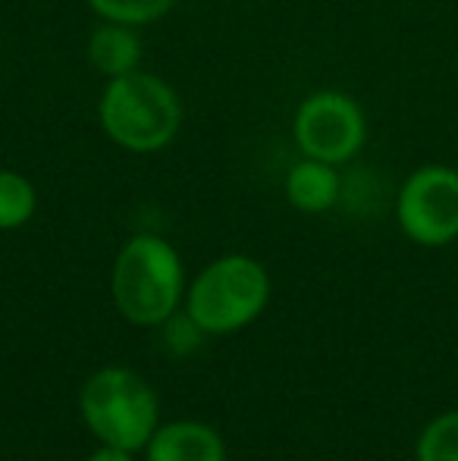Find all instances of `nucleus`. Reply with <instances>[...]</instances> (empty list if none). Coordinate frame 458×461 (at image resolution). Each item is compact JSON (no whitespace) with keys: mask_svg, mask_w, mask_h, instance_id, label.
<instances>
[{"mask_svg":"<svg viewBox=\"0 0 458 461\" xmlns=\"http://www.w3.org/2000/svg\"><path fill=\"white\" fill-rule=\"evenodd\" d=\"M113 304L135 327H164L185 298L183 258L154 232L132 236L120 249L111 274Z\"/></svg>","mask_w":458,"mask_h":461,"instance_id":"obj_1","label":"nucleus"},{"mask_svg":"<svg viewBox=\"0 0 458 461\" xmlns=\"http://www.w3.org/2000/svg\"><path fill=\"white\" fill-rule=\"evenodd\" d=\"M104 132L132 154H154L176 139L183 104L173 86L154 73H126L107 82L98 104Z\"/></svg>","mask_w":458,"mask_h":461,"instance_id":"obj_2","label":"nucleus"},{"mask_svg":"<svg viewBox=\"0 0 458 461\" xmlns=\"http://www.w3.org/2000/svg\"><path fill=\"white\" fill-rule=\"evenodd\" d=\"M270 302V276L248 255H223L211 261L185 289V314L202 333L223 336L245 330Z\"/></svg>","mask_w":458,"mask_h":461,"instance_id":"obj_3","label":"nucleus"},{"mask_svg":"<svg viewBox=\"0 0 458 461\" xmlns=\"http://www.w3.org/2000/svg\"><path fill=\"white\" fill-rule=\"evenodd\" d=\"M85 427L98 443L139 452L157 430L160 405L154 389L126 367H101L79 393Z\"/></svg>","mask_w":458,"mask_h":461,"instance_id":"obj_4","label":"nucleus"},{"mask_svg":"<svg viewBox=\"0 0 458 461\" xmlns=\"http://www.w3.org/2000/svg\"><path fill=\"white\" fill-rule=\"evenodd\" d=\"M399 230L424 249H443L458 239V170L446 164L418 167L399 188Z\"/></svg>","mask_w":458,"mask_h":461,"instance_id":"obj_5","label":"nucleus"},{"mask_svg":"<svg viewBox=\"0 0 458 461\" xmlns=\"http://www.w3.org/2000/svg\"><path fill=\"white\" fill-rule=\"evenodd\" d=\"M292 135L305 158L339 167L364 148L367 122L355 97L343 92H314L295 110Z\"/></svg>","mask_w":458,"mask_h":461,"instance_id":"obj_6","label":"nucleus"},{"mask_svg":"<svg viewBox=\"0 0 458 461\" xmlns=\"http://www.w3.org/2000/svg\"><path fill=\"white\" fill-rule=\"evenodd\" d=\"M148 461H227V443L202 420H173L154 430L145 446Z\"/></svg>","mask_w":458,"mask_h":461,"instance_id":"obj_7","label":"nucleus"},{"mask_svg":"<svg viewBox=\"0 0 458 461\" xmlns=\"http://www.w3.org/2000/svg\"><path fill=\"white\" fill-rule=\"evenodd\" d=\"M339 192H343V179H339L337 167L324 164V160L301 158L286 176V198L301 213L330 211L339 201Z\"/></svg>","mask_w":458,"mask_h":461,"instance_id":"obj_8","label":"nucleus"},{"mask_svg":"<svg viewBox=\"0 0 458 461\" xmlns=\"http://www.w3.org/2000/svg\"><path fill=\"white\" fill-rule=\"evenodd\" d=\"M88 63L107 79L135 73L141 63V38L132 25L101 23L88 38Z\"/></svg>","mask_w":458,"mask_h":461,"instance_id":"obj_9","label":"nucleus"},{"mask_svg":"<svg viewBox=\"0 0 458 461\" xmlns=\"http://www.w3.org/2000/svg\"><path fill=\"white\" fill-rule=\"evenodd\" d=\"M38 192L22 173L0 170V230H19L35 217Z\"/></svg>","mask_w":458,"mask_h":461,"instance_id":"obj_10","label":"nucleus"},{"mask_svg":"<svg viewBox=\"0 0 458 461\" xmlns=\"http://www.w3.org/2000/svg\"><path fill=\"white\" fill-rule=\"evenodd\" d=\"M415 461H458V408L443 411L421 430Z\"/></svg>","mask_w":458,"mask_h":461,"instance_id":"obj_11","label":"nucleus"},{"mask_svg":"<svg viewBox=\"0 0 458 461\" xmlns=\"http://www.w3.org/2000/svg\"><path fill=\"white\" fill-rule=\"evenodd\" d=\"M176 0H88L94 13L104 23H122V25H151L157 19H164L173 10Z\"/></svg>","mask_w":458,"mask_h":461,"instance_id":"obj_12","label":"nucleus"},{"mask_svg":"<svg viewBox=\"0 0 458 461\" xmlns=\"http://www.w3.org/2000/svg\"><path fill=\"white\" fill-rule=\"evenodd\" d=\"M88 461H135V452L129 449H120V446H107L101 443L98 449L88 456Z\"/></svg>","mask_w":458,"mask_h":461,"instance_id":"obj_13","label":"nucleus"}]
</instances>
